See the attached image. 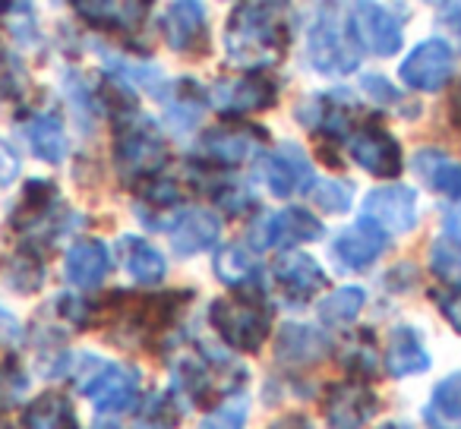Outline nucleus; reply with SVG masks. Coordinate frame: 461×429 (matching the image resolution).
I'll return each mask as SVG.
<instances>
[{
  "label": "nucleus",
  "instance_id": "1",
  "mask_svg": "<svg viewBox=\"0 0 461 429\" xmlns=\"http://www.w3.org/2000/svg\"><path fill=\"white\" fill-rule=\"evenodd\" d=\"M285 0H244L238 7V13L230 16L228 35H224V45H228L230 60L238 64H257L266 60L278 51V13H282Z\"/></svg>",
  "mask_w": 461,
  "mask_h": 429
},
{
  "label": "nucleus",
  "instance_id": "2",
  "mask_svg": "<svg viewBox=\"0 0 461 429\" xmlns=\"http://www.w3.org/2000/svg\"><path fill=\"white\" fill-rule=\"evenodd\" d=\"M79 391L89 395L98 404V410H108V414H121L130 410L140 398V376L136 370L121 363H111L102 357H79L77 370Z\"/></svg>",
  "mask_w": 461,
  "mask_h": 429
},
{
  "label": "nucleus",
  "instance_id": "3",
  "mask_svg": "<svg viewBox=\"0 0 461 429\" xmlns=\"http://www.w3.org/2000/svg\"><path fill=\"white\" fill-rule=\"evenodd\" d=\"M209 319L224 344L234 351L253 353L269 338V316L250 300H215L209 309Z\"/></svg>",
  "mask_w": 461,
  "mask_h": 429
},
{
  "label": "nucleus",
  "instance_id": "4",
  "mask_svg": "<svg viewBox=\"0 0 461 429\" xmlns=\"http://www.w3.org/2000/svg\"><path fill=\"white\" fill-rule=\"evenodd\" d=\"M117 171L127 180L152 177L167 158V148L161 133L146 121L127 123L123 133L117 136Z\"/></svg>",
  "mask_w": 461,
  "mask_h": 429
},
{
  "label": "nucleus",
  "instance_id": "5",
  "mask_svg": "<svg viewBox=\"0 0 461 429\" xmlns=\"http://www.w3.org/2000/svg\"><path fill=\"white\" fill-rule=\"evenodd\" d=\"M351 35L373 51L376 58H392L402 51V22L395 20V13L376 4V0H357L351 7Z\"/></svg>",
  "mask_w": 461,
  "mask_h": 429
},
{
  "label": "nucleus",
  "instance_id": "6",
  "mask_svg": "<svg viewBox=\"0 0 461 429\" xmlns=\"http://www.w3.org/2000/svg\"><path fill=\"white\" fill-rule=\"evenodd\" d=\"M452 73H455L452 48H448L442 39H427L404 58L398 76H402V83L408 85V89L439 92L442 85L452 79Z\"/></svg>",
  "mask_w": 461,
  "mask_h": 429
},
{
  "label": "nucleus",
  "instance_id": "7",
  "mask_svg": "<svg viewBox=\"0 0 461 429\" xmlns=\"http://www.w3.org/2000/svg\"><path fill=\"white\" fill-rule=\"evenodd\" d=\"M364 215L385 234H408L417 225V192L411 186H379L364 199Z\"/></svg>",
  "mask_w": 461,
  "mask_h": 429
},
{
  "label": "nucleus",
  "instance_id": "8",
  "mask_svg": "<svg viewBox=\"0 0 461 429\" xmlns=\"http://www.w3.org/2000/svg\"><path fill=\"white\" fill-rule=\"evenodd\" d=\"M379 410V401L366 385L360 382H341L332 385L322 401V414H326L329 429H360L370 423Z\"/></svg>",
  "mask_w": 461,
  "mask_h": 429
},
{
  "label": "nucleus",
  "instance_id": "9",
  "mask_svg": "<svg viewBox=\"0 0 461 429\" xmlns=\"http://www.w3.org/2000/svg\"><path fill=\"white\" fill-rule=\"evenodd\" d=\"M351 158L373 177H398L402 174V146L395 136L379 127H364L351 136Z\"/></svg>",
  "mask_w": 461,
  "mask_h": 429
},
{
  "label": "nucleus",
  "instance_id": "10",
  "mask_svg": "<svg viewBox=\"0 0 461 429\" xmlns=\"http://www.w3.org/2000/svg\"><path fill=\"white\" fill-rule=\"evenodd\" d=\"M389 246V234L376 225L373 219H360L357 225H351L348 231H341L332 244V253L345 269H366L373 265Z\"/></svg>",
  "mask_w": 461,
  "mask_h": 429
},
{
  "label": "nucleus",
  "instance_id": "11",
  "mask_svg": "<svg viewBox=\"0 0 461 429\" xmlns=\"http://www.w3.org/2000/svg\"><path fill=\"white\" fill-rule=\"evenodd\" d=\"M322 237V225L310 215L307 209H285L278 215H269L266 221H259V228L253 231L257 246H294L307 244V240Z\"/></svg>",
  "mask_w": 461,
  "mask_h": 429
},
{
  "label": "nucleus",
  "instance_id": "12",
  "mask_svg": "<svg viewBox=\"0 0 461 429\" xmlns=\"http://www.w3.org/2000/svg\"><path fill=\"white\" fill-rule=\"evenodd\" d=\"M310 60L320 73L341 76V73H351L360 58L332 20H320L310 32Z\"/></svg>",
  "mask_w": 461,
  "mask_h": 429
},
{
  "label": "nucleus",
  "instance_id": "13",
  "mask_svg": "<svg viewBox=\"0 0 461 429\" xmlns=\"http://www.w3.org/2000/svg\"><path fill=\"white\" fill-rule=\"evenodd\" d=\"M266 180L276 196H294V192L313 190V165L297 146H282L266 161Z\"/></svg>",
  "mask_w": 461,
  "mask_h": 429
},
{
  "label": "nucleus",
  "instance_id": "14",
  "mask_svg": "<svg viewBox=\"0 0 461 429\" xmlns=\"http://www.w3.org/2000/svg\"><path fill=\"white\" fill-rule=\"evenodd\" d=\"M276 284L291 300H310L326 288V272L307 253H288L276 263Z\"/></svg>",
  "mask_w": 461,
  "mask_h": 429
},
{
  "label": "nucleus",
  "instance_id": "15",
  "mask_svg": "<svg viewBox=\"0 0 461 429\" xmlns=\"http://www.w3.org/2000/svg\"><path fill=\"white\" fill-rule=\"evenodd\" d=\"M385 370L395 379L420 376V372L429 370V353H427V347H423L420 335L411 326L392 328L389 344H385Z\"/></svg>",
  "mask_w": 461,
  "mask_h": 429
},
{
  "label": "nucleus",
  "instance_id": "16",
  "mask_svg": "<svg viewBox=\"0 0 461 429\" xmlns=\"http://www.w3.org/2000/svg\"><path fill=\"white\" fill-rule=\"evenodd\" d=\"M108 269L111 256L102 240H79L67 253V278H70V284H77L83 290L98 288L104 282V275H108Z\"/></svg>",
  "mask_w": 461,
  "mask_h": 429
},
{
  "label": "nucleus",
  "instance_id": "17",
  "mask_svg": "<svg viewBox=\"0 0 461 429\" xmlns=\"http://www.w3.org/2000/svg\"><path fill=\"white\" fill-rule=\"evenodd\" d=\"M221 234V221L205 209H193L180 215L177 225L171 228V246L180 256H193L199 250H209Z\"/></svg>",
  "mask_w": 461,
  "mask_h": 429
},
{
  "label": "nucleus",
  "instance_id": "18",
  "mask_svg": "<svg viewBox=\"0 0 461 429\" xmlns=\"http://www.w3.org/2000/svg\"><path fill=\"white\" fill-rule=\"evenodd\" d=\"M257 139H263V133L253 127H218L203 136V152L221 165H240L257 152Z\"/></svg>",
  "mask_w": 461,
  "mask_h": 429
},
{
  "label": "nucleus",
  "instance_id": "19",
  "mask_svg": "<svg viewBox=\"0 0 461 429\" xmlns=\"http://www.w3.org/2000/svg\"><path fill=\"white\" fill-rule=\"evenodd\" d=\"M276 83L269 76H244L238 83L221 85L218 89V104L224 111H234V114H247V111H263L269 104H276Z\"/></svg>",
  "mask_w": 461,
  "mask_h": 429
},
{
  "label": "nucleus",
  "instance_id": "20",
  "mask_svg": "<svg viewBox=\"0 0 461 429\" xmlns=\"http://www.w3.org/2000/svg\"><path fill=\"white\" fill-rule=\"evenodd\" d=\"M205 26L203 0H174L165 13V39L174 51H190Z\"/></svg>",
  "mask_w": 461,
  "mask_h": 429
},
{
  "label": "nucleus",
  "instance_id": "21",
  "mask_svg": "<svg viewBox=\"0 0 461 429\" xmlns=\"http://www.w3.org/2000/svg\"><path fill=\"white\" fill-rule=\"evenodd\" d=\"M414 171L427 180L429 190L442 192V196L461 199V165L452 158H446L442 152L423 148L414 155Z\"/></svg>",
  "mask_w": 461,
  "mask_h": 429
},
{
  "label": "nucleus",
  "instance_id": "22",
  "mask_svg": "<svg viewBox=\"0 0 461 429\" xmlns=\"http://www.w3.org/2000/svg\"><path fill=\"white\" fill-rule=\"evenodd\" d=\"M121 259L127 265L130 278L140 284H158L167 272L165 256L140 237H121Z\"/></svg>",
  "mask_w": 461,
  "mask_h": 429
},
{
  "label": "nucleus",
  "instance_id": "23",
  "mask_svg": "<svg viewBox=\"0 0 461 429\" xmlns=\"http://www.w3.org/2000/svg\"><path fill=\"white\" fill-rule=\"evenodd\" d=\"M26 429H79L77 410L64 395H39L23 414Z\"/></svg>",
  "mask_w": 461,
  "mask_h": 429
},
{
  "label": "nucleus",
  "instance_id": "24",
  "mask_svg": "<svg viewBox=\"0 0 461 429\" xmlns=\"http://www.w3.org/2000/svg\"><path fill=\"white\" fill-rule=\"evenodd\" d=\"M326 351L329 341L310 326H285L278 335V357L288 363H310V360L326 357Z\"/></svg>",
  "mask_w": 461,
  "mask_h": 429
},
{
  "label": "nucleus",
  "instance_id": "25",
  "mask_svg": "<svg viewBox=\"0 0 461 429\" xmlns=\"http://www.w3.org/2000/svg\"><path fill=\"white\" fill-rule=\"evenodd\" d=\"M26 139L29 146H32V152L39 155L41 161H51V165H60V161L67 158V133L64 127H60L58 117H32V121L26 123Z\"/></svg>",
  "mask_w": 461,
  "mask_h": 429
},
{
  "label": "nucleus",
  "instance_id": "26",
  "mask_svg": "<svg viewBox=\"0 0 461 429\" xmlns=\"http://www.w3.org/2000/svg\"><path fill=\"white\" fill-rule=\"evenodd\" d=\"M215 272L230 288H247V284H257V278H259L257 259H253L250 250H244V246H224L215 256Z\"/></svg>",
  "mask_w": 461,
  "mask_h": 429
},
{
  "label": "nucleus",
  "instance_id": "27",
  "mask_svg": "<svg viewBox=\"0 0 461 429\" xmlns=\"http://www.w3.org/2000/svg\"><path fill=\"white\" fill-rule=\"evenodd\" d=\"M429 269L448 288H461V237L446 234L429 246Z\"/></svg>",
  "mask_w": 461,
  "mask_h": 429
},
{
  "label": "nucleus",
  "instance_id": "28",
  "mask_svg": "<svg viewBox=\"0 0 461 429\" xmlns=\"http://www.w3.org/2000/svg\"><path fill=\"white\" fill-rule=\"evenodd\" d=\"M366 294L360 288H339L335 294H329L320 303V319L326 326H345V322L357 319V313L364 309Z\"/></svg>",
  "mask_w": 461,
  "mask_h": 429
},
{
  "label": "nucleus",
  "instance_id": "29",
  "mask_svg": "<svg viewBox=\"0 0 461 429\" xmlns=\"http://www.w3.org/2000/svg\"><path fill=\"white\" fill-rule=\"evenodd\" d=\"M247 416H250L247 398H230V401H224L221 407L212 410V414L199 423V429H244Z\"/></svg>",
  "mask_w": 461,
  "mask_h": 429
},
{
  "label": "nucleus",
  "instance_id": "30",
  "mask_svg": "<svg viewBox=\"0 0 461 429\" xmlns=\"http://www.w3.org/2000/svg\"><path fill=\"white\" fill-rule=\"evenodd\" d=\"M433 410H439L446 420H461V372L446 376L433 389Z\"/></svg>",
  "mask_w": 461,
  "mask_h": 429
},
{
  "label": "nucleus",
  "instance_id": "31",
  "mask_svg": "<svg viewBox=\"0 0 461 429\" xmlns=\"http://www.w3.org/2000/svg\"><path fill=\"white\" fill-rule=\"evenodd\" d=\"M313 196L326 211H348V205H351V186L341 183V180H322V183L313 186Z\"/></svg>",
  "mask_w": 461,
  "mask_h": 429
},
{
  "label": "nucleus",
  "instance_id": "32",
  "mask_svg": "<svg viewBox=\"0 0 461 429\" xmlns=\"http://www.w3.org/2000/svg\"><path fill=\"white\" fill-rule=\"evenodd\" d=\"M436 307L442 309V316L448 319V326L455 332H461V288L436 290Z\"/></svg>",
  "mask_w": 461,
  "mask_h": 429
},
{
  "label": "nucleus",
  "instance_id": "33",
  "mask_svg": "<svg viewBox=\"0 0 461 429\" xmlns=\"http://www.w3.org/2000/svg\"><path fill=\"white\" fill-rule=\"evenodd\" d=\"M146 199L155 209H171L174 202H180V192L171 180H152V183L146 186Z\"/></svg>",
  "mask_w": 461,
  "mask_h": 429
},
{
  "label": "nucleus",
  "instance_id": "34",
  "mask_svg": "<svg viewBox=\"0 0 461 429\" xmlns=\"http://www.w3.org/2000/svg\"><path fill=\"white\" fill-rule=\"evenodd\" d=\"M16 177H20V155L10 142L0 139V186L14 183Z\"/></svg>",
  "mask_w": 461,
  "mask_h": 429
},
{
  "label": "nucleus",
  "instance_id": "35",
  "mask_svg": "<svg viewBox=\"0 0 461 429\" xmlns=\"http://www.w3.org/2000/svg\"><path fill=\"white\" fill-rule=\"evenodd\" d=\"M77 7L83 16H89L92 22H111L117 13L114 0H77Z\"/></svg>",
  "mask_w": 461,
  "mask_h": 429
},
{
  "label": "nucleus",
  "instance_id": "36",
  "mask_svg": "<svg viewBox=\"0 0 461 429\" xmlns=\"http://www.w3.org/2000/svg\"><path fill=\"white\" fill-rule=\"evenodd\" d=\"M20 338H23V326H20V319H16L10 309H4L0 307V344H20Z\"/></svg>",
  "mask_w": 461,
  "mask_h": 429
},
{
  "label": "nucleus",
  "instance_id": "37",
  "mask_svg": "<svg viewBox=\"0 0 461 429\" xmlns=\"http://www.w3.org/2000/svg\"><path fill=\"white\" fill-rule=\"evenodd\" d=\"M364 89H366V92H373L376 98H383V102H398V92L392 89V85L385 83L383 76H366V79H364Z\"/></svg>",
  "mask_w": 461,
  "mask_h": 429
},
{
  "label": "nucleus",
  "instance_id": "38",
  "mask_svg": "<svg viewBox=\"0 0 461 429\" xmlns=\"http://www.w3.org/2000/svg\"><path fill=\"white\" fill-rule=\"evenodd\" d=\"M269 429H313V426H310V420H307V416H301V414H291V416H282V420H276Z\"/></svg>",
  "mask_w": 461,
  "mask_h": 429
},
{
  "label": "nucleus",
  "instance_id": "39",
  "mask_svg": "<svg viewBox=\"0 0 461 429\" xmlns=\"http://www.w3.org/2000/svg\"><path fill=\"white\" fill-rule=\"evenodd\" d=\"M446 228H448V234H455V237H461V199L452 205V209L446 211Z\"/></svg>",
  "mask_w": 461,
  "mask_h": 429
},
{
  "label": "nucleus",
  "instance_id": "40",
  "mask_svg": "<svg viewBox=\"0 0 461 429\" xmlns=\"http://www.w3.org/2000/svg\"><path fill=\"white\" fill-rule=\"evenodd\" d=\"M448 117H452V123L461 130V83L455 85V92H452V102H448Z\"/></svg>",
  "mask_w": 461,
  "mask_h": 429
},
{
  "label": "nucleus",
  "instance_id": "41",
  "mask_svg": "<svg viewBox=\"0 0 461 429\" xmlns=\"http://www.w3.org/2000/svg\"><path fill=\"white\" fill-rule=\"evenodd\" d=\"M379 429H411L408 423H385V426H379Z\"/></svg>",
  "mask_w": 461,
  "mask_h": 429
},
{
  "label": "nucleus",
  "instance_id": "42",
  "mask_svg": "<svg viewBox=\"0 0 461 429\" xmlns=\"http://www.w3.org/2000/svg\"><path fill=\"white\" fill-rule=\"evenodd\" d=\"M429 4H439V0H429Z\"/></svg>",
  "mask_w": 461,
  "mask_h": 429
}]
</instances>
